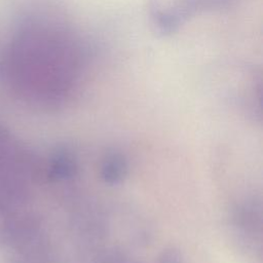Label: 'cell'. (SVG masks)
<instances>
[{
	"label": "cell",
	"mask_w": 263,
	"mask_h": 263,
	"mask_svg": "<svg viewBox=\"0 0 263 263\" xmlns=\"http://www.w3.org/2000/svg\"><path fill=\"white\" fill-rule=\"evenodd\" d=\"M127 174V161L120 153H111L106 156L101 166L102 179L108 184L121 182Z\"/></svg>",
	"instance_id": "cell-2"
},
{
	"label": "cell",
	"mask_w": 263,
	"mask_h": 263,
	"mask_svg": "<svg viewBox=\"0 0 263 263\" xmlns=\"http://www.w3.org/2000/svg\"><path fill=\"white\" fill-rule=\"evenodd\" d=\"M76 172V162L71 154L61 152L51 160L49 175L55 180H65L71 178Z\"/></svg>",
	"instance_id": "cell-3"
},
{
	"label": "cell",
	"mask_w": 263,
	"mask_h": 263,
	"mask_svg": "<svg viewBox=\"0 0 263 263\" xmlns=\"http://www.w3.org/2000/svg\"><path fill=\"white\" fill-rule=\"evenodd\" d=\"M85 50L65 25L39 21L28 24L10 47L8 70L27 92L58 100L70 92L85 69Z\"/></svg>",
	"instance_id": "cell-1"
}]
</instances>
